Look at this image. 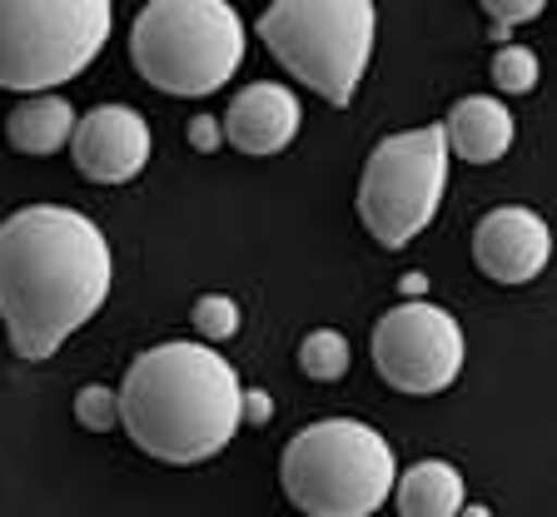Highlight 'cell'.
I'll use <instances>...</instances> for the list:
<instances>
[{
	"mask_svg": "<svg viewBox=\"0 0 557 517\" xmlns=\"http://www.w3.org/2000/svg\"><path fill=\"white\" fill-rule=\"evenodd\" d=\"M115 284V254L70 205H25L0 219V323L15 358L46 364L95 319Z\"/></svg>",
	"mask_w": 557,
	"mask_h": 517,
	"instance_id": "1",
	"label": "cell"
},
{
	"mask_svg": "<svg viewBox=\"0 0 557 517\" xmlns=\"http://www.w3.org/2000/svg\"><path fill=\"white\" fill-rule=\"evenodd\" d=\"M239 389L234 364L214 344H154L120 383V428L145 458L195 468L230 448L244 428Z\"/></svg>",
	"mask_w": 557,
	"mask_h": 517,
	"instance_id": "2",
	"label": "cell"
},
{
	"mask_svg": "<svg viewBox=\"0 0 557 517\" xmlns=\"http://www.w3.org/2000/svg\"><path fill=\"white\" fill-rule=\"evenodd\" d=\"M249 35L230 0H150L129 25V60L160 95L205 100L234 81Z\"/></svg>",
	"mask_w": 557,
	"mask_h": 517,
	"instance_id": "3",
	"label": "cell"
},
{
	"mask_svg": "<svg viewBox=\"0 0 557 517\" xmlns=\"http://www.w3.org/2000/svg\"><path fill=\"white\" fill-rule=\"evenodd\" d=\"M398 478V458L379 428L359 418H324L289 438L278 483L309 517H373Z\"/></svg>",
	"mask_w": 557,
	"mask_h": 517,
	"instance_id": "4",
	"label": "cell"
},
{
	"mask_svg": "<svg viewBox=\"0 0 557 517\" xmlns=\"http://www.w3.org/2000/svg\"><path fill=\"white\" fill-rule=\"evenodd\" d=\"M259 40L294 81L344 110L369 75L379 11L373 0H269Z\"/></svg>",
	"mask_w": 557,
	"mask_h": 517,
	"instance_id": "5",
	"label": "cell"
},
{
	"mask_svg": "<svg viewBox=\"0 0 557 517\" xmlns=\"http://www.w3.org/2000/svg\"><path fill=\"white\" fill-rule=\"evenodd\" d=\"M115 0H0V90H60L90 70Z\"/></svg>",
	"mask_w": 557,
	"mask_h": 517,
	"instance_id": "6",
	"label": "cell"
},
{
	"mask_svg": "<svg viewBox=\"0 0 557 517\" xmlns=\"http://www.w3.org/2000/svg\"><path fill=\"white\" fill-rule=\"evenodd\" d=\"M448 139L443 125H418L379 139L359 180V219L383 249H408L429 230L448 195Z\"/></svg>",
	"mask_w": 557,
	"mask_h": 517,
	"instance_id": "7",
	"label": "cell"
},
{
	"mask_svg": "<svg viewBox=\"0 0 557 517\" xmlns=\"http://www.w3.org/2000/svg\"><path fill=\"white\" fill-rule=\"evenodd\" d=\"M463 358L468 344L458 319L429 299H408L373 323V368L398 393L433 398L453 389L463 373Z\"/></svg>",
	"mask_w": 557,
	"mask_h": 517,
	"instance_id": "8",
	"label": "cell"
},
{
	"mask_svg": "<svg viewBox=\"0 0 557 517\" xmlns=\"http://www.w3.org/2000/svg\"><path fill=\"white\" fill-rule=\"evenodd\" d=\"M65 145L75 155V170L90 184H129L154 150L150 120L129 104H95L90 115L75 120Z\"/></svg>",
	"mask_w": 557,
	"mask_h": 517,
	"instance_id": "9",
	"label": "cell"
},
{
	"mask_svg": "<svg viewBox=\"0 0 557 517\" xmlns=\"http://www.w3.org/2000/svg\"><path fill=\"white\" fill-rule=\"evenodd\" d=\"M473 259L493 284H533L553 259V230L528 205H498L478 219Z\"/></svg>",
	"mask_w": 557,
	"mask_h": 517,
	"instance_id": "10",
	"label": "cell"
},
{
	"mask_svg": "<svg viewBox=\"0 0 557 517\" xmlns=\"http://www.w3.org/2000/svg\"><path fill=\"white\" fill-rule=\"evenodd\" d=\"M220 125H224V145L264 160V155H284L294 145V135L304 125V104L289 85L255 81L234 95V104L224 110Z\"/></svg>",
	"mask_w": 557,
	"mask_h": 517,
	"instance_id": "11",
	"label": "cell"
},
{
	"mask_svg": "<svg viewBox=\"0 0 557 517\" xmlns=\"http://www.w3.org/2000/svg\"><path fill=\"white\" fill-rule=\"evenodd\" d=\"M443 139H448V155L468 164H498L518 139L508 100H493V95H463V100L448 110L443 120Z\"/></svg>",
	"mask_w": 557,
	"mask_h": 517,
	"instance_id": "12",
	"label": "cell"
},
{
	"mask_svg": "<svg viewBox=\"0 0 557 517\" xmlns=\"http://www.w3.org/2000/svg\"><path fill=\"white\" fill-rule=\"evenodd\" d=\"M70 130H75V104L60 100L55 90H35L30 100H21L11 110V120H5V139H11V150L15 155H35V160L65 150Z\"/></svg>",
	"mask_w": 557,
	"mask_h": 517,
	"instance_id": "13",
	"label": "cell"
},
{
	"mask_svg": "<svg viewBox=\"0 0 557 517\" xmlns=\"http://www.w3.org/2000/svg\"><path fill=\"white\" fill-rule=\"evenodd\" d=\"M394 507L404 517H453V513H463V472L453 468V463L443 458H429V463H413L408 472H398L394 478Z\"/></svg>",
	"mask_w": 557,
	"mask_h": 517,
	"instance_id": "14",
	"label": "cell"
},
{
	"mask_svg": "<svg viewBox=\"0 0 557 517\" xmlns=\"http://www.w3.org/2000/svg\"><path fill=\"white\" fill-rule=\"evenodd\" d=\"M348 364H354V348H348V338L338 334V329H313V334H304L299 368L313 383H338L348 373Z\"/></svg>",
	"mask_w": 557,
	"mask_h": 517,
	"instance_id": "15",
	"label": "cell"
},
{
	"mask_svg": "<svg viewBox=\"0 0 557 517\" xmlns=\"http://www.w3.org/2000/svg\"><path fill=\"white\" fill-rule=\"evenodd\" d=\"M537 81H543V60L533 46H503L493 56V85L503 95H528L537 90Z\"/></svg>",
	"mask_w": 557,
	"mask_h": 517,
	"instance_id": "16",
	"label": "cell"
},
{
	"mask_svg": "<svg viewBox=\"0 0 557 517\" xmlns=\"http://www.w3.org/2000/svg\"><path fill=\"white\" fill-rule=\"evenodd\" d=\"M239 323H244V313L230 294H205V299H195V329H199V338H209V344L234 338Z\"/></svg>",
	"mask_w": 557,
	"mask_h": 517,
	"instance_id": "17",
	"label": "cell"
},
{
	"mask_svg": "<svg viewBox=\"0 0 557 517\" xmlns=\"http://www.w3.org/2000/svg\"><path fill=\"white\" fill-rule=\"evenodd\" d=\"M75 418H81V428H90V433H115V423H120V393L104 389V383L81 389V393H75Z\"/></svg>",
	"mask_w": 557,
	"mask_h": 517,
	"instance_id": "18",
	"label": "cell"
},
{
	"mask_svg": "<svg viewBox=\"0 0 557 517\" xmlns=\"http://www.w3.org/2000/svg\"><path fill=\"white\" fill-rule=\"evenodd\" d=\"M543 5L547 0H483V11L493 15V25H528V21H537L543 15Z\"/></svg>",
	"mask_w": 557,
	"mask_h": 517,
	"instance_id": "19",
	"label": "cell"
},
{
	"mask_svg": "<svg viewBox=\"0 0 557 517\" xmlns=\"http://www.w3.org/2000/svg\"><path fill=\"white\" fill-rule=\"evenodd\" d=\"M185 135H189V145H195L199 155H214V150L224 145V125H220L214 115H195V120L185 125Z\"/></svg>",
	"mask_w": 557,
	"mask_h": 517,
	"instance_id": "20",
	"label": "cell"
},
{
	"mask_svg": "<svg viewBox=\"0 0 557 517\" xmlns=\"http://www.w3.org/2000/svg\"><path fill=\"white\" fill-rule=\"evenodd\" d=\"M239 418L244 423H255V428H264L269 418H274V398H269L264 389H239Z\"/></svg>",
	"mask_w": 557,
	"mask_h": 517,
	"instance_id": "21",
	"label": "cell"
}]
</instances>
